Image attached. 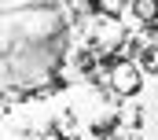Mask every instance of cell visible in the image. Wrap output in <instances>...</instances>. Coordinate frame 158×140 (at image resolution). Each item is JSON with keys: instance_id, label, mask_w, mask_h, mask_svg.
I'll return each mask as SVG.
<instances>
[{"instance_id": "2", "label": "cell", "mask_w": 158, "mask_h": 140, "mask_svg": "<svg viewBox=\"0 0 158 140\" xmlns=\"http://www.w3.org/2000/svg\"><path fill=\"white\" fill-rule=\"evenodd\" d=\"M129 15H136L143 26H158V0H129Z\"/></svg>"}, {"instance_id": "1", "label": "cell", "mask_w": 158, "mask_h": 140, "mask_svg": "<svg viewBox=\"0 0 158 140\" xmlns=\"http://www.w3.org/2000/svg\"><path fill=\"white\" fill-rule=\"evenodd\" d=\"M107 85H110L118 96H132V92H140V85H143V70H140V63H132V59H110Z\"/></svg>"}]
</instances>
